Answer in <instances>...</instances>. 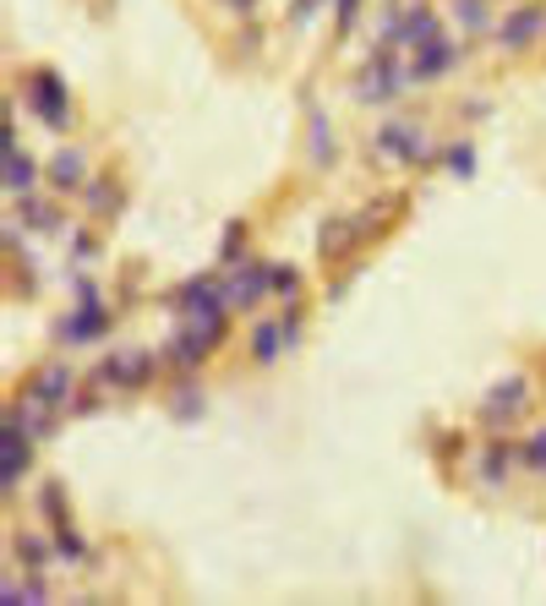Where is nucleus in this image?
Returning <instances> with one entry per match:
<instances>
[{
	"mask_svg": "<svg viewBox=\"0 0 546 606\" xmlns=\"http://www.w3.org/2000/svg\"><path fill=\"white\" fill-rule=\"evenodd\" d=\"M44 595H50V590L39 584V568H34V584H12V579H6V590H0V601H6V606H12V601H44Z\"/></svg>",
	"mask_w": 546,
	"mask_h": 606,
	"instance_id": "26",
	"label": "nucleus"
},
{
	"mask_svg": "<svg viewBox=\"0 0 546 606\" xmlns=\"http://www.w3.org/2000/svg\"><path fill=\"white\" fill-rule=\"evenodd\" d=\"M23 93H28V104H34V115L50 126V131H66L72 126V93H66V82L50 72V66H39V72H28V82H23Z\"/></svg>",
	"mask_w": 546,
	"mask_h": 606,
	"instance_id": "4",
	"label": "nucleus"
},
{
	"mask_svg": "<svg viewBox=\"0 0 546 606\" xmlns=\"http://www.w3.org/2000/svg\"><path fill=\"white\" fill-rule=\"evenodd\" d=\"M377 154H382L388 165H427V159H432V147H427L421 126H410V120H388V126L377 131Z\"/></svg>",
	"mask_w": 546,
	"mask_h": 606,
	"instance_id": "7",
	"label": "nucleus"
},
{
	"mask_svg": "<svg viewBox=\"0 0 546 606\" xmlns=\"http://www.w3.org/2000/svg\"><path fill=\"white\" fill-rule=\"evenodd\" d=\"M72 388H77V372H72L66 361H44V366H39L28 383H23V399L55 415L61 404H72Z\"/></svg>",
	"mask_w": 546,
	"mask_h": 606,
	"instance_id": "6",
	"label": "nucleus"
},
{
	"mask_svg": "<svg viewBox=\"0 0 546 606\" xmlns=\"http://www.w3.org/2000/svg\"><path fill=\"white\" fill-rule=\"evenodd\" d=\"M454 66H459V44L432 34V39L416 50V61H410V77H416V82H438V77L454 72Z\"/></svg>",
	"mask_w": 546,
	"mask_h": 606,
	"instance_id": "14",
	"label": "nucleus"
},
{
	"mask_svg": "<svg viewBox=\"0 0 546 606\" xmlns=\"http://www.w3.org/2000/svg\"><path fill=\"white\" fill-rule=\"evenodd\" d=\"M50 186H55V192H82V186H88V159H82V147H61V154L50 159Z\"/></svg>",
	"mask_w": 546,
	"mask_h": 606,
	"instance_id": "16",
	"label": "nucleus"
},
{
	"mask_svg": "<svg viewBox=\"0 0 546 606\" xmlns=\"http://www.w3.org/2000/svg\"><path fill=\"white\" fill-rule=\"evenodd\" d=\"M268 289H273V268H262V262H230V273H224L230 312H251Z\"/></svg>",
	"mask_w": 546,
	"mask_h": 606,
	"instance_id": "9",
	"label": "nucleus"
},
{
	"mask_svg": "<svg viewBox=\"0 0 546 606\" xmlns=\"http://www.w3.org/2000/svg\"><path fill=\"white\" fill-rule=\"evenodd\" d=\"M454 17H459V28L481 34L486 28V0H454Z\"/></svg>",
	"mask_w": 546,
	"mask_h": 606,
	"instance_id": "25",
	"label": "nucleus"
},
{
	"mask_svg": "<svg viewBox=\"0 0 546 606\" xmlns=\"http://www.w3.org/2000/svg\"><path fill=\"white\" fill-rule=\"evenodd\" d=\"M443 165H448L454 176H470V170H476V147H470V142H454L448 154H443Z\"/></svg>",
	"mask_w": 546,
	"mask_h": 606,
	"instance_id": "27",
	"label": "nucleus"
},
{
	"mask_svg": "<svg viewBox=\"0 0 546 606\" xmlns=\"http://www.w3.org/2000/svg\"><path fill=\"white\" fill-rule=\"evenodd\" d=\"M541 28H546V7H514V12L503 17V28H497V44L514 55V50H524L530 39H541Z\"/></svg>",
	"mask_w": 546,
	"mask_h": 606,
	"instance_id": "15",
	"label": "nucleus"
},
{
	"mask_svg": "<svg viewBox=\"0 0 546 606\" xmlns=\"http://www.w3.org/2000/svg\"><path fill=\"white\" fill-rule=\"evenodd\" d=\"M82 203H88V214L115 219V214L126 208V192L115 186V176H104V181H88V186H82Z\"/></svg>",
	"mask_w": 546,
	"mask_h": 606,
	"instance_id": "19",
	"label": "nucleus"
},
{
	"mask_svg": "<svg viewBox=\"0 0 546 606\" xmlns=\"http://www.w3.org/2000/svg\"><path fill=\"white\" fill-rule=\"evenodd\" d=\"M296 339H301V312H296V307H285V318H280V323H273V318H268V323H257V334H251V361H257V366H273V361H280Z\"/></svg>",
	"mask_w": 546,
	"mask_h": 606,
	"instance_id": "11",
	"label": "nucleus"
},
{
	"mask_svg": "<svg viewBox=\"0 0 546 606\" xmlns=\"http://www.w3.org/2000/svg\"><path fill=\"white\" fill-rule=\"evenodd\" d=\"M88 257H99V241H88V235H82V241H77V262H88Z\"/></svg>",
	"mask_w": 546,
	"mask_h": 606,
	"instance_id": "33",
	"label": "nucleus"
},
{
	"mask_svg": "<svg viewBox=\"0 0 546 606\" xmlns=\"http://www.w3.org/2000/svg\"><path fill=\"white\" fill-rule=\"evenodd\" d=\"M519 465L535 470V476H546V431H535V437L519 442Z\"/></svg>",
	"mask_w": 546,
	"mask_h": 606,
	"instance_id": "24",
	"label": "nucleus"
},
{
	"mask_svg": "<svg viewBox=\"0 0 546 606\" xmlns=\"http://www.w3.org/2000/svg\"><path fill=\"white\" fill-rule=\"evenodd\" d=\"M323 7V0H290V23L301 28V23H312V12Z\"/></svg>",
	"mask_w": 546,
	"mask_h": 606,
	"instance_id": "32",
	"label": "nucleus"
},
{
	"mask_svg": "<svg viewBox=\"0 0 546 606\" xmlns=\"http://www.w3.org/2000/svg\"><path fill=\"white\" fill-rule=\"evenodd\" d=\"M273 289H280L285 300H296V289H301V273H296V268H273Z\"/></svg>",
	"mask_w": 546,
	"mask_h": 606,
	"instance_id": "31",
	"label": "nucleus"
},
{
	"mask_svg": "<svg viewBox=\"0 0 546 606\" xmlns=\"http://www.w3.org/2000/svg\"><path fill=\"white\" fill-rule=\"evenodd\" d=\"M334 159H339V154H334V126H328V115L317 109V115H312V165H317V170H334Z\"/></svg>",
	"mask_w": 546,
	"mask_h": 606,
	"instance_id": "21",
	"label": "nucleus"
},
{
	"mask_svg": "<svg viewBox=\"0 0 546 606\" xmlns=\"http://www.w3.org/2000/svg\"><path fill=\"white\" fill-rule=\"evenodd\" d=\"M77 307L66 312V318H55V339L61 345H99L104 334H109V307H104V300H99V289L82 279L77 284Z\"/></svg>",
	"mask_w": 546,
	"mask_h": 606,
	"instance_id": "1",
	"label": "nucleus"
},
{
	"mask_svg": "<svg viewBox=\"0 0 546 606\" xmlns=\"http://www.w3.org/2000/svg\"><path fill=\"white\" fill-rule=\"evenodd\" d=\"M17 219L34 224L39 235H61V230H66V214H61L55 203H44V197H17Z\"/></svg>",
	"mask_w": 546,
	"mask_h": 606,
	"instance_id": "18",
	"label": "nucleus"
},
{
	"mask_svg": "<svg viewBox=\"0 0 546 606\" xmlns=\"http://www.w3.org/2000/svg\"><path fill=\"white\" fill-rule=\"evenodd\" d=\"M176 415L197 421V415H203V388H181V394H176Z\"/></svg>",
	"mask_w": 546,
	"mask_h": 606,
	"instance_id": "30",
	"label": "nucleus"
},
{
	"mask_svg": "<svg viewBox=\"0 0 546 606\" xmlns=\"http://www.w3.org/2000/svg\"><path fill=\"white\" fill-rule=\"evenodd\" d=\"M508 470H514V448H508V442H492V448L481 453V465H476V476H481L486 487H503Z\"/></svg>",
	"mask_w": 546,
	"mask_h": 606,
	"instance_id": "20",
	"label": "nucleus"
},
{
	"mask_svg": "<svg viewBox=\"0 0 546 606\" xmlns=\"http://www.w3.org/2000/svg\"><path fill=\"white\" fill-rule=\"evenodd\" d=\"M350 246H361V224H355V219H328V224L317 230V257H323V262L344 257Z\"/></svg>",
	"mask_w": 546,
	"mask_h": 606,
	"instance_id": "17",
	"label": "nucleus"
},
{
	"mask_svg": "<svg viewBox=\"0 0 546 606\" xmlns=\"http://www.w3.org/2000/svg\"><path fill=\"white\" fill-rule=\"evenodd\" d=\"M0 181H6L12 197H34V186H39V165L23 154L12 120H6V131H0Z\"/></svg>",
	"mask_w": 546,
	"mask_h": 606,
	"instance_id": "10",
	"label": "nucleus"
},
{
	"mask_svg": "<svg viewBox=\"0 0 546 606\" xmlns=\"http://www.w3.org/2000/svg\"><path fill=\"white\" fill-rule=\"evenodd\" d=\"M432 34H438V12L432 7H410V17H393L388 23V44L393 50H421Z\"/></svg>",
	"mask_w": 546,
	"mask_h": 606,
	"instance_id": "13",
	"label": "nucleus"
},
{
	"mask_svg": "<svg viewBox=\"0 0 546 606\" xmlns=\"http://www.w3.org/2000/svg\"><path fill=\"white\" fill-rule=\"evenodd\" d=\"M240 252H246V224L235 219V224L224 230V241H219V257H224V262H240Z\"/></svg>",
	"mask_w": 546,
	"mask_h": 606,
	"instance_id": "28",
	"label": "nucleus"
},
{
	"mask_svg": "<svg viewBox=\"0 0 546 606\" xmlns=\"http://www.w3.org/2000/svg\"><path fill=\"white\" fill-rule=\"evenodd\" d=\"M55 552H61V546H55V536H50V541H44V536H23V541H17V557H23L28 568H50V563H55Z\"/></svg>",
	"mask_w": 546,
	"mask_h": 606,
	"instance_id": "22",
	"label": "nucleus"
},
{
	"mask_svg": "<svg viewBox=\"0 0 546 606\" xmlns=\"http://www.w3.org/2000/svg\"><path fill=\"white\" fill-rule=\"evenodd\" d=\"M224 334H230V318H213V323H186L170 345H165V361L176 366V372H197L219 345H224Z\"/></svg>",
	"mask_w": 546,
	"mask_h": 606,
	"instance_id": "3",
	"label": "nucleus"
},
{
	"mask_svg": "<svg viewBox=\"0 0 546 606\" xmlns=\"http://www.w3.org/2000/svg\"><path fill=\"white\" fill-rule=\"evenodd\" d=\"M524 404H530V383L524 377H497L492 388H486V399H481V426H492V431H503V426H514L519 415H524Z\"/></svg>",
	"mask_w": 546,
	"mask_h": 606,
	"instance_id": "5",
	"label": "nucleus"
},
{
	"mask_svg": "<svg viewBox=\"0 0 546 606\" xmlns=\"http://www.w3.org/2000/svg\"><path fill=\"white\" fill-rule=\"evenodd\" d=\"M399 214V197H382V203H372L366 214H355V224H361V235H382V224Z\"/></svg>",
	"mask_w": 546,
	"mask_h": 606,
	"instance_id": "23",
	"label": "nucleus"
},
{
	"mask_svg": "<svg viewBox=\"0 0 546 606\" xmlns=\"http://www.w3.org/2000/svg\"><path fill=\"white\" fill-rule=\"evenodd\" d=\"M355 17H361V0H334V28H339V39L355 34Z\"/></svg>",
	"mask_w": 546,
	"mask_h": 606,
	"instance_id": "29",
	"label": "nucleus"
},
{
	"mask_svg": "<svg viewBox=\"0 0 546 606\" xmlns=\"http://www.w3.org/2000/svg\"><path fill=\"white\" fill-rule=\"evenodd\" d=\"M251 7H257V0H230V12H235V17H246Z\"/></svg>",
	"mask_w": 546,
	"mask_h": 606,
	"instance_id": "34",
	"label": "nucleus"
},
{
	"mask_svg": "<svg viewBox=\"0 0 546 606\" xmlns=\"http://www.w3.org/2000/svg\"><path fill=\"white\" fill-rule=\"evenodd\" d=\"M154 372H159V356H148V350H120V356H109L99 366V377L109 388H148Z\"/></svg>",
	"mask_w": 546,
	"mask_h": 606,
	"instance_id": "12",
	"label": "nucleus"
},
{
	"mask_svg": "<svg viewBox=\"0 0 546 606\" xmlns=\"http://www.w3.org/2000/svg\"><path fill=\"white\" fill-rule=\"evenodd\" d=\"M404 82H416L410 77V66L393 55V44L388 50H377L366 66H361V77H355V99L361 104H393L399 93H404Z\"/></svg>",
	"mask_w": 546,
	"mask_h": 606,
	"instance_id": "2",
	"label": "nucleus"
},
{
	"mask_svg": "<svg viewBox=\"0 0 546 606\" xmlns=\"http://www.w3.org/2000/svg\"><path fill=\"white\" fill-rule=\"evenodd\" d=\"M34 465V431L23 421L6 415V431H0V492H12Z\"/></svg>",
	"mask_w": 546,
	"mask_h": 606,
	"instance_id": "8",
	"label": "nucleus"
}]
</instances>
